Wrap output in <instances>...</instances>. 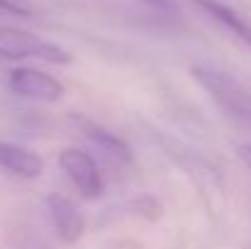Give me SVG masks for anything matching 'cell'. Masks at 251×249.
<instances>
[{
  "instance_id": "obj_1",
  "label": "cell",
  "mask_w": 251,
  "mask_h": 249,
  "mask_svg": "<svg viewBox=\"0 0 251 249\" xmlns=\"http://www.w3.org/2000/svg\"><path fill=\"white\" fill-rule=\"evenodd\" d=\"M190 74L225 115L251 127V90L239 79L210 64H195Z\"/></svg>"
},
{
  "instance_id": "obj_2",
  "label": "cell",
  "mask_w": 251,
  "mask_h": 249,
  "mask_svg": "<svg viewBox=\"0 0 251 249\" xmlns=\"http://www.w3.org/2000/svg\"><path fill=\"white\" fill-rule=\"evenodd\" d=\"M0 56L2 59H42L49 64L71 61V54L64 47L47 42L27 29L7 27V25H0Z\"/></svg>"
},
{
  "instance_id": "obj_3",
  "label": "cell",
  "mask_w": 251,
  "mask_h": 249,
  "mask_svg": "<svg viewBox=\"0 0 251 249\" xmlns=\"http://www.w3.org/2000/svg\"><path fill=\"white\" fill-rule=\"evenodd\" d=\"M59 168L71 178V183L81 191L83 198H98L105 188L95 159L83 149H64L59 154Z\"/></svg>"
},
{
  "instance_id": "obj_4",
  "label": "cell",
  "mask_w": 251,
  "mask_h": 249,
  "mask_svg": "<svg viewBox=\"0 0 251 249\" xmlns=\"http://www.w3.org/2000/svg\"><path fill=\"white\" fill-rule=\"evenodd\" d=\"M7 85L12 93L29 98V100H42V103H56L64 95V85L59 79L39 71V69H29V66H17L10 71Z\"/></svg>"
},
{
  "instance_id": "obj_5",
  "label": "cell",
  "mask_w": 251,
  "mask_h": 249,
  "mask_svg": "<svg viewBox=\"0 0 251 249\" xmlns=\"http://www.w3.org/2000/svg\"><path fill=\"white\" fill-rule=\"evenodd\" d=\"M69 122L83 135L93 147H98V149H100L107 159H112L115 164L129 166L134 162V154H132L129 144H127L125 139H120L115 132H110L107 127L98 125L95 120H90V117H85V115H71Z\"/></svg>"
},
{
  "instance_id": "obj_6",
  "label": "cell",
  "mask_w": 251,
  "mask_h": 249,
  "mask_svg": "<svg viewBox=\"0 0 251 249\" xmlns=\"http://www.w3.org/2000/svg\"><path fill=\"white\" fill-rule=\"evenodd\" d=\"M47 208H49V218L54 222V230L59 235L61 242H78L85 232V215L76 203H71L66 195L61 193H51L47 195Z\"/></svg>"
},
{
  "instance_id": "obj_7",
  "label": "cell",
  "mask_w": 251,
  "mask_h": 249,
  "mask_svg": "<svg viewBox=\"0 0 251 249\" xmlns=\"http://www.w3.org/2000/svg\"><path fill=\"white\" fill-rule=\"evenodd\" d=\"M0 168L17 178H37L44 171V159L27 147L0 139Z\"/></svg>"
},
{
  "instance_id": "obj_8",
  "label": "cell",
  "mask_w": 251,
  "mask_h": 249,
  "mask_svg": "<svg viewBox=\"0 0 251 249\" xmlns=\"http://www.w3.org/2000/svg\"><path fill=\"white\" fill-rule=\"evenodd\" d=\"M193 5L200 7L207 17H212L220 27H225L227 32H232L239 42H244L251 49V22L249 20L239 17L232 7H227V5H222L217 0H193Z\"/></svg>"
},
{
  "instance_id": "obj_9",
  "label": "cell",
  "mask_w": 251,
  "mask_h": 249,
  "mask_svg": "<svg viewBox=\"0 0 251 249\" xmlns=\"http://www.w3.org/2000/svg\"><path fill=\"white\" fill-rule=\"evenodd\" d=\"M0 12L2 15H15V17H29V10L20 5L17 0H0Z\"/></svg>"
},
{
  "instance_id": "obj_10",
  "label": "cell",
  "mask_w": 251,
  "mask_h": 249,
  "mask_svg": "<svg viewBox=\"0 0 251 249\" xmlns=\"http://www.w3.org/2000/svg\"><path fill=\"white\" fill-rule=\"evenodd\" d=\"M239 159L251 168V144H242V147H239Z\"/></svg>"
},
{
  "instance_id": "obj_11",
  "label": "cell",
  "mask_w": 251,
  "mask_h": 249,
  "mask_svg": "<svg viewBox=\"0 0 251 249\" xmlns=\"http://www.w3.org/2000/svg\"><path fill=\"white\" fill-rule=\"evenodd\" d=\"M142 2H147V5H154V7H166L168 0H142Z\"/></svg>"
}]
</instances>
